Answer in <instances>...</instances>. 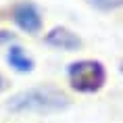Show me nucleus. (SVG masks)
I'll return each instance as SVG.
<instances>
[{
    "mask_svg": "<svg viewBox=\"0 0 123 123\" xmlns=\"http://www.w3.org/2000/svg\"><path fill=\"white\" fill-rule=\"evenodd\" d=\"M71 106V98L56 86H36L8 98L6 109L11 113H31V115H54Z\"/></svg>",
    "mask_w": 123,
    "mask_h": 123,
    "instance_id": "1",
    "label": "nucleus"
},
{
    "mask_svg": "<svg viewBox=\"0 0 123 123\" xmlns=\"http://www.w3.org/2000/svg\"><path fill=\"white\" fill-rule=\"evenodd\" d=\"M2 88H4V77L0 75V92H2Z\"/></svg>",
    "mask_w": 123,
    "mask_h": 123,
    "instance_id": "8",
    "label": "nucleus"
},
{
    "mask_svg": "<svg viewBox=\"0 0 123 123\" xmlns=\"http://www.w3.org/2000/svg\"><path fill=\"white\" fill-rule=\"evenodd\" d=\"M13 21L21 31L31 33V36L42 29V15H40V8L33 2H19V4H15Z\"/></svg>",
    "mask_w": 123,
    "mask_h": 123,
    "instance_id": "3",
    "label": "nucleus"
},
{
    "mask_svg": "<svg viewBox=\"0 0 123 123\" xmlns=\"http://www.w3.org/2000/svg\"><path fill=\"white\" fill-rule=\"evenodd\" d=\"M44 42H46V46L56 48V50H79L84 46V42H81V38L77 33L63 27V25L52 27L50 31L44 36Z\"/></svg>",
    "mask_w": 123,
    "mask_h": 123,
    "instance_id": "4",
    "label": "nucleus"
},
{
    "mask_svg": "<svg viewBox=\"0 0 123 123\" xmlns=\"http://www.w3.org/2000/svg\"><path fill=\"white\" fill-rule=\"evenodd\" d=\"M90 2L100 11H111V8H117L123 4V0H90Z\"/></svg>",
    "mask_w": 123,
    "mask_h": 123,
    "instance_id": "6",
    "label": "nucleus"
},
{
    "mask_svg": "<svg viewBox=\"0 0 123 123\" xmlns=\"http://www.w3.org/2000/svg\"><path fill=\"white\" fill-rule=\"evenodd\" d=\"M67 77L75 92L94 94V92L102 90L104 81H106V69L96 58H81V61H73L67 67Z\"/></svg>",
    "mask_w": 123,
    "mask_h": 123,
    "instance_id": "2",
    "label": "nucleus"
},
{
    "mask_svg": "<svg viewBox=\"0 0 123 123\" xmlns=\"http://www.w3.org/2000/svg\"><path fill=\"white\" fill-rule=\"evenodd\" d=\"M11 42H15V33L8 29H0V46L11 44Z\"/></svg>",
    "mask_w": 123,
    "mask_h": 123,
    "instance_id": "7",
    "label": "nucleus"
},
{
    "mask_svg": "<svg viewBox=\"0 0 123 123\" xmlns=\"http://www.w3.org/2000/svg\"><path fill=\"white\" fill-rule=\"evenodd\" d=\"M119 71H121V73H123V63H121V67H119Z\"/></svg>",
    "mask_w": 123,
    "mask_h": 123,
    "instance_id": "9",
    "label": "nucleus"
},
{
    "mask_svg": "<svg viewBox=\"0 0 123 123\" xmlns=\"http://www.w3.org/2000/svg\"><path fill=\"white\" fill-rule=\"evenodd\" d=\"M6 63L11 65V69L17 73H31L36 63H33V58L29 56L25 52V48H21L19 44H13L8 48L6 52Z\"/></svg>",
    "mask_w": 123,
    "mask_h": 123,
    "instance_id": "5",
    "label": "nucleus"
}]
</instances>
